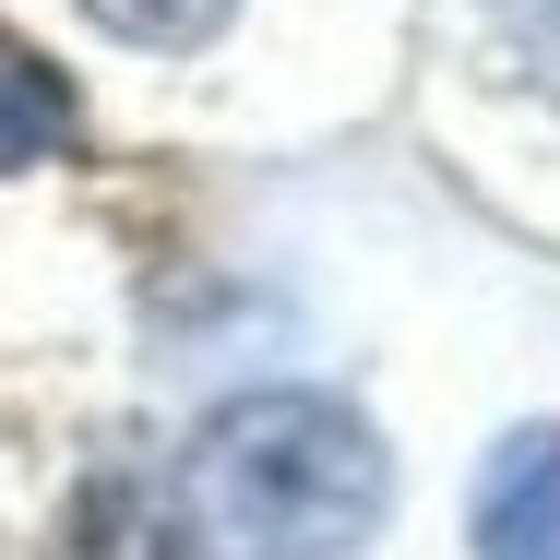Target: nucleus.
Returning a JSON list of instances; mask_svg holds the SVG:
<instances>
[{"instance_id":"nucleus-1","label":"nucleus","mask_w":560,"mask_h":560,"mask_svg":"<svg viewBox=\"0 0 560 560\" xmlns=\"http://www.w3.org/2000/svg\"><path fill=\"white\" fill-rule=\"evenodd\" d=\"M394 453L335 394H238L191 442V513L215 560H358L382 537Z\"/></svg>"},{"instance_id":"nucleus-3","label":"nucleus","mask_w":560,"mask_h":560,"mask_svg":"<svg viewBox=\"0 0 560 560\" xmlns=\"http://www.w3.org/2000/svg\"><path fill=\"white\" fill-rule=\"evenodd\" d=\"M60 143H72V84H60L36 48L0 36V167H36V155H60Z\"/></svg>"},{"instance_id":"nucleus-2","label":"nucleus","mask_w":560,"mask_h":560,"mask_svg":"<svg viewBox=\"0 0 560 560\" xmlns=\"http://www.w3.org/2000/svg\"><path fill=\"white\" fill-rule=\"evenodd\" d=\"M477 549L489 560H560V430H513L477 477Z\"/></svg>"},{"instance_id":"nucleus-4","label":"nucleus","mask_w":560,"mask_h":560,"mask_svg":"<svg viewBox=\"0 0 560 560\" xmlns=\"http://www.w3.org/2000/svg\"><path fill=\"white\" fill-rule=\"evenodd\" d=\"M108 36H131V48H203L238 0H84Z\"/></svg>"}]
</instances>
